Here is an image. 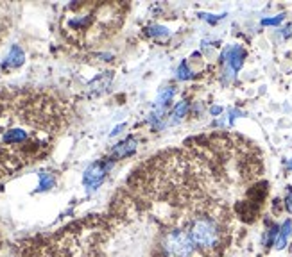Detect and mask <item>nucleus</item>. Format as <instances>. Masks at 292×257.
Instances as JSON below:
<instances>
[{
  "instance_id": "19",
  "label": "nucleus",
  "mask_w": 292,
  "mask_h": 257,
  "mask_svg": "<svg viewBox=\"0 0 292 257\" xmlns=\"http://www.w3.org/2000/svg\"><path fill=\"white\" fill-rule=\"evenodd\" d=\"M221 107H212V114H219V113H221Z\"/></svg>"
},
{
  "instance_id": "15",
  "label": "nucleus",
  "mask_w": 292,
  "mask_h": 257,
  "mask_svg": "<svg viewBox=\"0 0 292 257\" xmlns=\"http://www.w3.org/2000/svg\"><path fill=\"white\" fill-rule=\"evenodd\" d=\"M151 36H160V38H167L169 31L165 27H160V25H153L151 27Z\"/></svg>"
},
{
  "instance_id": "10",
  "label": "nucleus",
  "mask_w": 292,
  "mask_h": 257,
  "mask_svg": "<svg viewBox=\"0 0 292 257\" xmlns=\"http://www.w3.org/2000/svg\"><path fill=\"white\" fill-rule=\"evenodd\" d=\"M290 234H292V222L290 220H287V222H283V225L280 227V230H278L276 241H274L276 250H281L287 246L288 239H290Z\"/></svg>"
},
{
  "instance_id": "17",
  "label": "nucleus",
  "mask_w": 292,
  "mask_h": 257,
  "mask_svg": "<svg viewBox=\"0 0 292 257\" xmlns=\"http://www.w3.org/2000/svg\"><path fill=\"white\" fill-rule=\"evenodd\" d=\"M201 16H203V18H205V20H208L210 24H217L219 20H221L224 15H219V16H213V15H201Z\"/></svg>"
},
{
  "instance_id": "8",
  "label": "nucleus",
  "mask_w": 292,
  "mask_h": 257,
  "mask_svg": "<svg viewBox=\"0 0 292 257\" xmlns=\"http://www.w3.org/2000/svg\"><path fill=\"white\" fill-rule=\"evenodd\" d=\"M24 59H25L24 50H22L18 45H13L9 54L6 55L4 62H2V70L8 72V70H15V68L22 67V65H24Z\"/></svg>"
},
{
  "instance_id": "7",
  "label": "nucleus",
  "mask_w": 292,
  "mask_h": 257,
  "mask_svg": "<svg viewBox=\"0 0 292 257\" xmlns=\"http://www.w3.org/2000/svg\"><path fill=\"white\" fill-rule=\"evenodd\" d=\"M134 150H136V140H134L133 136H129L127 140L120 141L119 145H115V147L111 148L110 156L113 157V159H124V157L127 156H133Z\"/></svg>"
},
{
  "instance_id": "14",
  "label": "nucleus",
  "mask_w": 292,
  "mask_h": 257,
  "mask_svg": "<svg viewBox=\"0 0 292 257\" xmlns=\"http://www.w3.org/2000/svg\"><path fill=\"white\" fill-rule=\"evenodd\" d=\"M178 77L181 79V81H186V79H192V72L188 70V67H186V62H181V67H179V70H178Z\"/></svg>"
},
{
  "instance_id": "1",
  "label": "nucleus",
  "mask_w": 292,
  "mask_h": 257,
  "mask_svg": "<svg viewBox=\"0 0 292 257\" xmlns=\"http://www.w3.org/2000/svg\"><path fill=\"white\" fill-rule=\"evenodd\" d=\"M70 120V105L52 93L0 91V179L47 157Z\"/></svg>"
},
{
  "instance_id": "11",
  "label": "nucleus",
  "mask_w": 292,
  "mask_h": 257,
  "mask_svg": "<svg viewBox=\"0 0 292 257\" xmlns=\"http://www.w3.org/2000/svg\"><path fill=\"white\" fill-rule=\"evenodd\" d=\"M172 95H174V88H170V86H169V88H163V90L160 91L158 98H156V107L163 111V107H165V105H169Z\"/></svg>"
},
{
  "instance_id": "2",
  "label": "nucleus",
  "mask_w": 292,
  "mask_h": 257,
  "mask_svg": "<svg viewBox=\"0 0 292 257\" xmlns=\"http://www.w3.org/2000/svg\"><path fill=\"white\" fill-rule=\"evenodd\" d=\"M126 11L119 2H74L65 8L61 32L75 47H97L119 31Z\"/></svg>"
},
{
  "instance_id": "18",
  "label": "nucleus",
  "mask_w": 292,
  "mask_h": 257,
  "mask_svg": "<svg viewBox=\"0 0 292 257\" xmlns=\"http://www.w3.org/2000/svg\"><path fill=\"white\" fill-rule=\"evenodd\" d=\"M285 207H287L288 213H292V189H288L287 199H285Z\"/></svg>"
},
{
  "instance_id": "16",
  "label": "nucleus",
  "mask_w": 292,
  "mask_h": 257,
  "mask_svg": "<svg viewBox=\"0 0 292 257\" xmlns=\"http://www.w3.org/2000/svg\"><path fill=\"white\" fill-rule=\"evenodd\" d=\"M283 22V15H278L274 18H264L262 20V25H280Z\"/></svg>"
},
{
  "instance_id": "6",
  "label": "nucleus",
  "mask_w": 292,
  "mask_h": 257,
  "mask_svg": "<svg viewBox=\"0 0 292 257\" xmlns=\"http://www.w3.org/2000/svg\"><path fill=\"white\" fill-rule=\"evenodd\" d=\"M244 57H246V50L242 47H238V45H235V47L231 48H226V52L222 54V59L228 62L233 72L240 70L242 65H244Z\"/></svg>"
},
{
  "instance_id": "12",
  "label": "nucleus",
  "mask_w": 292,
  "mask_h": 257,
  "mask_svg": "<svg viewBox=\"0 0 292 257\" xmlns=\"http://www.w3.org/2000/svg\"><path fill=\"white\" fill-rule=\"evenodd\" d=\"M40 179L41 182H40V187H38L40 191H45L54 186V177H52V173H48V171H40Z\"/></svg>"
},
{
  "instance_id": "5",
  "label": "nucleus",
  "mask_w": 292,
  "mask_h": 257,
  "mask_svg": "<svg viewBox=\"0 0 292 257\" xmlns=\"http://www.w3.org/2000/svg\"><path fill=\"white\" fill-rule=\"evenodd\" d=\"M111 163L108 161H97V163L90 164L84 171V177H83V182L84 186L88 187V191H93L103 184V180L106 179V173L110 170Z\"/></svg>"
},
{
  "instance_id": "3",
  "label": "nucleus",
  "mask_w": 292,
  "mask_h": 257,
  "mask_svg": "<svg viewBox=\"0 0 292 257\" xmlns=\"http://www.w3.org/2000/svg\"><path fill=\"white\" fill-rule=\"evenodd\" d=\"M190 239L193 241L196 248L203 255H217L224 248L226 230L221 220L215 214H210L208 211H201L196 214L188 225Z\"/></svg>"
},
{
  "instance_id": "9",
  "label": "nucleus",
  "mask_w": 292,
  "mask_h": 257,
  "mask_svg": "<svg viewBox=\"0 0 292 257\" xmlns=\"http://www.w3.org/2000/svg\"><path fill=\"white\" fill-rule=\"evenodd\" d=\"M11 11L13 6L0 4V43L8 36L9 27H11Z\"/></svg>"
},
{
  "instance_id": "4",
  "label": "nucleus",
  "mask_w": 292,
  "mask_h": 257,
  "mask_svg": "<svg viewBox=\"0 0 292 257\" xmlns=\"http://www.w3.org/2000/svg\"><path fill=\"white\" fill-rule=\"evenodd\" d=\"M22 257H72L63 239H52L47 243H32L24 246Z\"/></svg>"
},
{
  "instance_id": "13",
  "label": "nucleus",
  "mask_w": 292,
  "mask_h": 257,
  "mask_svg": "<svg viewBox=\"0 0 292 257\" xmlns=\"http://www.w3.org/2000/svg\"><path fill=\"white\" fill-rule=\"evenodd\" d=\"M186 109H188V104H186L185 100H183L181 104H178V105H176V109L172 111V121L181 120V118L186 114Z\"/></svg>"
},
{
  "instance_id": "20",
  "label": "nucleus",
  "mask_w": 292,
  "mask_h": 257,
  "mask_svg": "<svg viewBox=\"0 0 292 257\" xmlns=\"http://www.w3.org/2000/svg\"><path fill=\"white\" fill-rule=\"evenodd\" d=\"M287 168H288V170H292V159H290V161H288V163H287Z\"/></svg>"
}]
</instances>
